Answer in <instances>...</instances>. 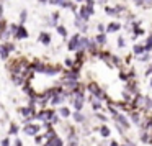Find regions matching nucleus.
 I'll return each instance as SVG.
<instances>
[{"mask_svg": "<svg viewBox=\"0 0 152 146\" xmlns=\"http://www.w3.org/2000/svg\"><path fill=\"white\" fill-rule=\"evenodd\" d=\"M110 112H111V115L115 117V120L118 121V126H123V128H129V123H128V120L124 118L123 115H119L113 107H110Z\"/></svg>", "mask_w": 152, "mask_h": 146, "instance_id": "obj_1", "label": "nucleus"}, {"mask_svg": "<svg viewBox=\"0 0 152 146\" xmlns=\"http://www.w3.org/2000/svg\"><path fill=\"white\" fill-rule=\"evenodd\" d=\"M13 49H15V45H13V43H5V45H2L0 46V58H2V59H7L8 54H10Z\"/></svg>", "mask_w": 152, "mask_h": 146, "instance_id": "obj_2", "label": "nucleus"}, {"mask_svg": "<svg viewBox=\"0 0 152 146\" xmlns=\"http://www.w3.org/2000/svg\"><path fill=\"white\" fill-rule=\"evenodd\" d=\"M88 90H90L92 94L96 97V99H107V97H105V94H103V90H101L96 84H88Z\"/></svg>", "mask_w": 152, "mask_h": 146, "instance_id": "obj_3", "label": "nucleus"}, {"mask_svg": "<svg viewBox=\"0 0 152 146\" xmlns=\"http://www.w3.org/2000/svg\"><path fill=\"white\" fill-rule=\"evenodd\" d=\"M13 36H15L16 40H25V38H28V31H26V28L23 25H20V26H16Z\"/></svg>", "mask_w": 152, "mask_h": 146, "instance_id": "obj_4", "label": "nucleus"}, {"mask_svg": "<svg viewBox=\"0 0 152 146\" xmlns=\"http://www.w3.org/2000/svg\"><path fill=\"white\" fill-rule=\"evenodd\" d=\"M79 40H80V35H74L69 41V45H67V49L69 51H75L79 49Z\"/></svg>", "mask_w": 152, "mask_h": 146, "instance_id": "obj_5", "label": "nucleus"}, {"mask_svg": "<svg viewBox=\"0 0 152 146\" xmlns=\"http://www.w3.org/2000/svg\"><path fill=\"white\" fill-rule=\"evenodd\" d=\"M39 131V126L38 125H26L25 126V133L26 135H36Z\"/></svg>", "mask_w": 152, "mask_h": 146, "instance_id": "obj_6", "label": "nucleus"}, {"mask_svg": "<svg viewBox=\"0 0 152 146\" xmlns=\"http://www.w3.org/2000/svg\"><path fill=\"white\" fill-rule=\"evenodd\" d=\"M74 107H75L77 110H82V107H83V94H80V95H75Z\"/></svg>", "mask_w": 152, "mask_h": 146, "instance_id": "obj_7", "label": "nucleus"}, {"mask_svg": "<svg viewBox=\"0 0 152 146\" xmlns=\"http://www.w3.org/2000/svg\"><path fill=\"white\" fill-rule=\"evenodd\" d=\"M39 41L43 43V45H49V43H51V36L48 35L46 31H43V33L39 35Z\"/></svg>", "mask_w": 152, "mask_h": 146, "instance_id": "obj_8", "label": "nucleus"}, {"mask_svg": "<svg viewBox=\"0 0 152 146\" xmlns=\"http://www.w3.org/2000/svg\"><path fill=\"white\" fill-rule=\"evenodd\" d=\"M88 16H90V13H88V10H87V7L82 5L80 7V18L83 21H87V20H88Z\"/></svg>", "mask_w": 152, "mask_h": 146, "instance_id": "obj_9", "label": "nucleus"}, {"mask_svg": "<svg viewBox=\"0 0 152 146\" xmlns=\"http://www.w3.org/2000/svg\"><path fill=\"white\" fill-rule=\"evenodd\" d=\"M119 28H121V25H119V23H108L107 31H110V33H115V31H118Z\"/></svg>", "mask_w": 152, "mask_h": 146, "instance_id": "obj_10", "label": "nucleus"}, {"mask_svg": "<svg viewBox=\"0 0 152 146\" xmlns=\"http://www.w3.org/2000/svg\"><path fill=\"white\" fill-rule=\"evenodd\" d=\"M142 105H144L146 110L152 108V99H151V97H142Z\"/></svg>", "mask_w": 152, "mask_h": 146, "instance_id": "obj_11", "label": "nucleus"}, {"mask_svg": "<svg viewBox=\"0 0 152 146\" xmlns=\"http://www.w3.org/2000/svg\"><path fill=\"white\" fill-rule=\"evenodd\" d=\"M105 12H107L108 15H116L121 12V7H116V8H111V7H105Z\"/></svg>", "mask_w": 152, "mask_h": 146, "instance_id": "obj_12", "label": "nucleus"}, {"mask_svg": "<svg viewBox=\"0 0 152 146\" xmlns=\"http://www.w3.org/2000/svg\"><path fill=\"white\" fill-rule=\"evenodd\" d=\"M87 45H88V40H87V38H82V36H80V40H79V49L83 51V49L87 48Z\"/></svg>", "mask_w": 152, "mask_h": 146, "instance_id": "obj_13", "label": "nucleus"}, {"mask_svg": "<svg viewBox=\"0 0 152 146\" xmlns=\"http://www.w3.org/2000/svg\"><path fill=\"white\" fill-rule=\"evenodd\" d=\"M93 41L98 43V45H105V43H107V38H105V35H101V33H100V35L95 36V40H93Z\"/></svg>", "mask_w": 152, "mask_h": 146, "instance_id": "obj_14", "label": "nucleus"}, {"mask_svg": "<svg viewBox=\"0 0 152 146\" xmlns=\"http://www.w3.org/2000/svg\"><path fill=\"white\" fill-rule=\"evenodd\" d=\"M152 49V35H149V38L144 43V51H151Z\"/></svg>", "mask_w": 152, "mask_h": 146, "instance_id": "obj_15", "label": "nucleus"}, {"mask_svg": "<svg viewBox=\"0 0 152 146\" xmlns=\"http://www.w3.org/2000/svg\"><path fill=\"white\" fill-rule=\"evenodd\" d=\"M87 48L90 49V53H92V54H96V43H95V41H88Z\"/></svg>", "mask_w": 152, "mask_h": 146, "instance_id": "obj_16", "label": "nucleus"}, {"mask_svg": "<svg viewBox=\"0 0 152 146\" xmlns=\"http://www.w3.org/2000/svg\"><path fill=\"white\" fill-rule=\"evenodd\" d=\"M132 51H134L136 54H142V53H144V46H142V45H134Z\"/></svg>", "mask_w": 152, "mask_h": 146, "instance_id": "obj_17", "label": "nucleus"}, {"mask_svg": "<svg viewBox=\"0 0 152 146\" xmlns=\"http://www.w3.org/2000/svg\"><path fill=\"white\" fill-rule=\"evenodd\" d=\"M100 133H101V136H110V130H108V126H101Z\"/></svg>", "mask_w": 152, "mask_h": 146, "instance_id": "obj_18", "label": "nucleus"}, {"mask_svg": "<svg viewBox=\"0 0 152 146\" xmlns=\"http://www.w3.org/2000/svg\"><path fill=\"white\" fill-rule=\"evenodd\" d=\"M5 26H7L5 20H2V18H0V38L3 36V33H2V31H5Z\"/></svg>", "mask_w": 152, "mask_h": 146, "instance_id": "obj_19", "label": "nucleus"}, {"mask_svg": "<svg viewBox=\"0 0 152 146\" xmlns=\"http://www.w3.org/2000/svg\"><path fill=\"white\" fill-rule=\"evenodd\" d=\"M74 118H75V120L79 121V123H80V121H83V120H85V117L82 115V113H79V112H77L75 115H74Z\"/></svg>", "mask_w": 152, "mask_h": 146, "instance_id": "obj_20", "label": "nucleus"}, {"mask_svg": "<svg viewBox=\"0 0 152 146\" xmlns=\"http://www.w3.org/2000/svg\"><path fill=\"white\" fill-rule=\"evenodd\" d=\"M59 112H61V115H62V117H69V113H71L67 107H62V108H61V110H59Z\"/></svg>", "mask_w": 152, "mask_h": 146, "instance_id": "obj_21", "label": "nucleus"}, {"mask_svg": "<svg viewBox=\"0 0 152 146\" xmlns=\"http://www.w3.org/2000/svg\"><path fill=\"white\" fill-rule=\"evenodd\" d=\"M128 90L136 92V84H134V82H128Z\"/></svg>", "mask_w": 152, "mask_h": 146, "instance_id": "obj_22", "label": "nucleus"}, {"mask_svg": "<svg viewBox=\"0 0 152 146\" xmlns=\"http://www.w3.org/2000/svg\"><path fill=\"white\" fill-rule=\"evenodd\" d=\"M57 31H59V35H62V36L67 35V30L64 28V26H57Z\"/></svg>", "mask_w": 152, "mask_h": 146, "instance_id": "obj_23", "label": "nucleus"}, {"mask_svg": "<svg viewBox=\"0 0 152 146\" xmlns=\"http://www.w3.org/2000/svg\"><path fill=\"white\" fill-rule=\"evenodd\" d=\"M131 118H132L134 123H139V115H137L136 112H132V113H131Z\"/></svg>", "mask_w": 152, "mask_h": 146, "instance_id": "obj_24", "label": "nucleus"}, {"mask_svg": "<svg viewBox=\"0 0 152 146\" xmlns=\"http://www.w3.org/2000/svg\"><path fill=\"white\" fill-rule=\"evenodd\" d=\"M26 15H28V13H26V10L21 12V15H20V21H21V23H25V21H26Z\"/></svg>", "mask_w": 152, "mask_h": 146, "instance_id": "obj_25", "label": "nucleus"}, {"mask_svg": "<svg viewBox=\"0 0 152 146\" xmlns=\"http://www.w3.org/2000/svg\"><path fill=\"white\" fill-rule=\"evenodd\" d=\"M52 146H62V141L59 140V138H54V140H52Z\"/></svg>", "mask_w": 152, "mask_h": 146, "instance_id": "obj_26", "label": "nucleus"}, {"mask_svg": "<svg viewBox=\"0 0 152 146\" xmlns=\"http://www.w3.org/2000/svg\"><path fill=\"white\" fill-rule=\"evenodd\" d=\"M149 58H151V56L147 54V53H142V54H141V58H139V59H141V61H149Z\"/></svg>", "mask_w": 152, "mask_h": 146, "instance_id": "obj_27", "label": "nucleus"}, {"mask_svg": "<svg viewBox=\"0 0 152 146\" xmlns=\"http://www.w3.org/2000/svg\"><path fill=\"white\" fill-rule=\"evenodd\" d=\"M16 131H18V126H16V125H12L10 126V133H12V135H15Z\"/></svg>", "mask_w": 152, "mask_h": 146, "instance_id": "obj_28", "label": "nucleus"}, {"mask_svg": "<svg viewBox=\"0 0 152 146\" xmlns=\"http://www.w3.org/2000/svg\"><path fill=\"white\" fill-rule=\"evenodd\" d=\"M93 110H100V102L93 100Z\"/></svg>", "mask_w": 152, "mask_h": 146, "instance_id": "obj_29", "label": "nucleus"}, {"mask_svg": "<svg viewBox=\"0 0 152 146\" xmlns=\"http://www.w3.org/2000/svg\"><path fill=\"white\" fill-rule=\"evenodd\" d=\"M142 33H144V31H142V30H141V28H137V26H136V28H134V35H136V36L142 35Z\"/></svg>", "mask_w": 152, "mask_h": 146, "instance_id": "obj_30", "label": "nucleus"}, {"mask_svg": "<svg viewBox=\"0 0 152 146\" xmlns=\"http://www.w3.org/2000/svg\"><path fill=\"white\" fill-rule=\"evenodd\" d=\"M118 46H119V48L124 46V40H123V38H118Z\"/></svg>", "mask_w": 152, "mask_h": 146, "instance_id": "obj_31", "label": "nucleus"}, {"mask_svg": "<svg viewBox=\"0 0 152 146\" xmlns=\"http://www.w3.org/2000/svg\"><path fill=\"white\" fill-rule=\"evenodd\" d=\"M151 2H152V0H142V5L149 7V5H151Z\"/></svg>", "mask_w": 152, "mask_h": 146, "instance_id": "obj_32", "label": "nucleus"}, {"mask_svg": "<svg viewBox=\"0 0 152 146\" xmlns=\"http://www.w3.org/2000/svg\"><path fill=\"white\" fill-rule=\"evenodd\" d=\"M98 31H101V35H103V33H105V26H103V25H98Z\"/></svg>", "mask_w": 152, "mask_h": 146, "instance_id": "obj_33", "label": "nucleus"}, {"mask_svg": "<svg viewBox=\"0 0 152 146\" xmlns=\"http://www.w3.org/2000/svg\"><path fill=\"white\" fill-rule=\"evenodd\" d=\"M66 64H67V66H69V67H71V66H74V62H72V61H71V59H66Z\"/></svg>", "mask_w": 152, "mask_h": 146, "instance_id": "obj_34", "label": "nucleus"}, {"mask_svg": "<svg viewBox=\"0 0 152 146\" xmlns=\"http://www.w3.org/2000/svg\"><path fill=\"white\" fill-rule=\"evenodd\" d=\"M142 141H149V135H142Z\"/></svg>", "mask_w": 152, "mask_h": 146, "instance_id": "obj_35", "label": "nucleus"}, {"mask_svg": "<svg viewBox=\"0 0 152 146\" xmlns=\"http://www.w3.org/2000/svg\"><path fill=\"white\" fill-rule=\"evenodd\" d=\"M2 146H8V140H3V141H2Z\"/></svg>", "mask_w": 152, "mask_h": 146, "instance_id": "obj_36", "label": "nucleus"}, {"mask_svg": "<svg viewBox=\"0 0 152 146\" xmlns=\"http://www.w3.org/2000/svg\"><path fill=\"white\" fill-rule=\"evenodd\" d=\"M15 146H21V141H20V140H16V141H15Z\"/></svg>", "mask_w": 152, "mask_h": 146, "instance_id": "obj_37", "label": "nucleus"}, {"mask_svg": "<svg viewBox=\"0 0 152 146\" xmlns=\"http://www.w3.org/2000/svg\"><path fill=\"white\" fill-rule=\"evenodd\" d=\"M134 2H136L137 5H142V0H134Z\"/></svg>", "mask_w": 152, "mask_h": 146, "instance_id": "obj_38", "label": "nucleus"}, {"mask_svg": "<svg viewBox=\"0 0 152 146\" xmlns=\"http://www.w3.org/2000/svg\"><path fill=\"white\" fill-rule=\"evenodd\" d=\"M111 146H118V143H116V141H113V143H111Z\"/></svg>", "mask_w": 152, "mask_h": 146, "instance_id": "obj_39", "label": "nucleus"}, {"mask_svg": "<svg viewBox=\"0 0 152 146\" xmlns=\"http://www.w3.org/2000/svg\"><path fill=\"white\" fill-rule=\"evenodd\" d=\"M39 2H43V3H44V2H46V0H39Z\"/></svg>", "mask_w": 152, "mask_h": 146, "instance_id": "obj_40", "label": "nucleus"}, {"mask_svg": "<svg viewBox=\"0 0 152 146\" xmlns=\"http://www.w3.org/2000/svg\"><path fill=\"white\" fill-rule=\"evenodd\" d=\"M77 2H83V0H77Z\"/></svg>", "mask_w": 152, "mask_h": 146, "instance_id": "obj_41", "label": "nucleus"}, {"mask_svg": "<svg viewBox=\"0 0 152 146\" xmlns=\"http://www.w3.org/2000/svg\"><path fill=\"white\" fill-rule=\"evenodd\" d=\"M151 86H152V81H151Z\"/></svg>", "mask_w": 152, "mask_h": 146, "instance_id": "obj_42", "label": "nucleus"}]
</instances>
